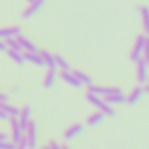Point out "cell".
I'll list each match as a JSON object with an SVG mask.
<instances>
[{
  "label": "cell",
  "instance_id": "obj_25",
  "mask_svg": "<svg viewBox=\"0 0 149 149\" xmlns=\"http://www.w3.org/2000/svg\"><path fill=\"white\" fill-rule=\"evenodd\" d=\"M0 149H16V144L13 140H0Z\"/></svg>",
  "mask_w": 149,
  "mask_h": 149
},
{
  "label": "cell",
  "instance_id": "obj_27",
  "mask_svg": "<svg viewBox=\"0 0 149 149\" xmlns=\"http://www.w3.org/2000/svg\"><path fill=\"white\" fill-rule=\"evenodd\" d=\"M16 149H28V142H26L25 135H23V137H21V140L16 144Z\"/></svg>",
  "mask_w": 149,
  "mask_h": 149
},
{
  "label": "cell",
  "instance_id": "obj_21",
  "mask_svg": "<svg viewBox=\"0 0 149 149\" xmlns=\"http://www.w3.org/2000/svg\"><path fill=\"white\" fill-rule=\"evenodd\" d=\"M74 76L79 79V83H81L83 86H90V84H93V79L88 76L86 72H83V70H74Z\"/></svg>",
  "mask_w": 149,
  "mask_h": 149
},
{
  "label": "cell",
  "instance_id": "obj_15",
  "mask_svg": "<svg viewBox=\"0 0 149 149\" xmlns=\"http://www.w3.org/2000/svg\"><path fill=\"white\" fill-rule=\"evenodd\" d=\"M16 39H18V42H19V46H21L23 51H39L37 46H35V42H32V40H30L28 37H25L23 33H19Z\"/></svg>",
  "mask_w": 149,
  "mask_h": 149
},
{
  "label": "cell",
  "instance_id": "obj_26",
  "mask_svg": "<svg viewBox=\"0 0 149 149\" xmlns=\"http://www.w3.org/2000/svg\"><path fill=\"white\" fill-rule=\"evenodd\" d=\"M142 58L149 63V37L146 39V44H144V51H142Z\"/></svg>",
  "mask_w": 149,
  "mask_h": 149
},
{
  "label": "cell",
  "instance_id": "obj_28",
  "mask_svg": "<svg viewBox=\"0 0 149 149\" xmlns=\"http://www.w3.org/2000/svg\"><path fill=\"white\" fill-rule=\"evenodd\" d=\"M47 146H49V149H61V144H58L54 139H51V140L47 142Z\"/></svg>",
  "mask_w": 149,
  "mask_h": 149
},
{
  "label": "cell",
  "instance_id": "obj_9",
  "mask_svg": "<svg viewBox=\"0 0 149 149\" xmlns=\"http://www.w3.org/2000/svg\"><path fill=\"white\" fill-rule=\"evenodd\" d=\"M83 132H84V125H81V123H76V125H72V126H68V128L65 130L63 137H65V140H74L76 137H79Z\"/></svg>",
  "mask_w": 149,
  "mask_h": 149
},
{
  "label": "cell",
  "instance_id": "obj_5",
  "mask_svg": "<svg viewBox=\"0 0 149 149\" xmlns=\"http://www.w3.org/2000/svg\"><path fill=\"white\" fill-rule=\"evenodd\" d=\"M114 91H121V88L118 86H98V84H90L88 86V93H93V95H98V97H107Z\"/></svg>",
  "mask_w": 149,
  "mask_h": 149
},
{
  "label": "cell",
  "instance_id": "obj_7",
  "mask_svg": "<svg viewBox=\"0 0 149 149\" xmlns=\"http://www.w3.org/2000/svg\"><path fill=\"white\" fill-rule=\"evenodd\" d=\"M44 4H46V0H33V2L25 9V13H23V18L25 19H30L32 16H35L42 7H44Z\"/></svg>",
  "mask_w": 149,
  "mask_h": 149
},
{
  "label": "cell",
  "instance_id": "obj_6",
  "mask_svg": "<svg viewBox=\"0 0 149 149\" xmlns=\"http://www.w3.org/2000/svg\"><path fill=\"white\" fill-rule=\"evenodd\" d=\"M60 77H61L63 83H67V84L72 86V88H81V86H83V84L79 83V79L74 76L72 70H61V72H60Z\"/></svg>",
  "mask_w": 149,
  "mask_h": 149
},
{
  "label": "cell",
  "instance_id": "obj_29",
  "mask_svg": "<svg viewBox=\"0 0 149 149\" xmlns=\"http://www.w3.org/2000/svg\"><path fill=\"white\" fill-rule=\"evenodd\" d=\"M0 51H7V44H6V40H2V39H0Z\"/></svg>",
  "mask_w": 149,
  "mask_h": 149
},
{
  "label": "cell",
  "instance_id": "obj_11",
  "mask_svg": "<svg viewBox=\"0 0 149 149\" xmlns=\"http://www.w3.org/2000/svg\"><path fill=\"white\" fill-rule=\"evenodd\" d=\"M23 56H25V61L33 63L37 67H44V60H42V56H40L39 51H25Z\"/></svg>",
  "mask_w": 149,
  "mask_h": 149
},
{
  "label": "cell",
  "instance_id": "obj_18",
  "mask_svg": "<svg viewBox=\"0 0 149 149\" xmlns=\"http://www.w3.org/2000/svg\"><path fill=\"white\" fill-rule=\"evenodd\" d=\"M56 84V68H49L47 74H46V77H44V88H53Z\"/></svg>",
  "mask_w": 149,
  "mask_h": 149
},
{
  "label": "cell",
  "instance_id": "obj_33",
  "mask_svg": "<svg viewBox=\"0 0 149 149\" xmlns=\"http://www.w3.org/2000/svg\"><path fill=\"white\" fill-rule=\"evenodd\" d=\"M61 149H70V147H68L67 144H63V146H61Z\"/></svg>",
  "mask_w": 149,
  "mask_h": 149
},
{
  "label": "cell",
  "instance_id": "obj_24",
  "mask_svg": "<svg viewBox=\"0 0 149 149\" xmlns=\"http://www.w3.org/2000/svg\"><path fill=\"white\" fill-rule=\"evenodd\" d=\"M6 44H7V49H16V51H23L16 37H9V39H6Z\"/></svg>",
  "mask_w": 149,
  "mask_h": 149
},
{
  "label": "cell",
  "instance_id": "obj_3",
  "mask_svg": "<svg viewBox=\"0 0 149 149\" xmlns=\"http://www.w3.org/2000/svg\"><path fill=\"white\" fill-rule=\"evenodd\" d=\"M25 139L28 142V149H35L39 140H37V123L35 121H30L26 130H25Z\"/></svg>",
  "mask_w": 149,
  "mask_h": 149
},
{
  "label": "cell",
  "instance_id": "obj_2",
  "mask_svg": "<svg viewBox=\"0 0 149 149\" xmlns=\"http://www.w3.org/2000/svg\"><path fill=\"white\" fill-rule=\"evenodd\" d=\"M147 79H149V63L144 58H140L137 61V83L144 86L147 84Z\"/></svg>",
  "mask_w": 149,
  "mask_h": 149
},
{
  "label": "cell",
  "instance_id": "obj_35",
  "mask_svg": "<svg viewBox=\"0 0 149 149\" xmlns=\"http://www.w3.org/2000/svg\"><path fill=\"white\" fill-rule=\"evenodd\" d=\"M32 2H33V0H28V4H32Z\"/></svg>",
  "mask_w": 149,
  "mask_h": 149
},
{
  "label": "cell",
  "instance_id": "obj_31",
  "mask_svg": "<svg viewBox=\"0 0 149 149\" xmlns=\"http://www.w3.org/2000/svg\"><path fill=\"white\" fill-rule=\"evenodd\" d=\"M0 119H2V121H6V119H9V116L2 111V109H0Z\"/></svg>",
  "mask_w": 149,
  "mask_h": 149
},
{
  "label": "cell",
  "instance_id": "obj_34",
  "mask_svg": "<svg viewBox=\"0 0 149 149\" xmlns=\"http://www.w3.org/2000/svg\"><path fill=\"white\" fill-rule=\"evenodd\" d=\"M40 149H49V146H47V144H46V146H42V147H40Z\"/></svg>",
  "mask_w": 149,
  "mask_h": 149
},
{
  "label": "cell",
  "instance_id": "obj_22",
  "mask_svg": "<svg viewBox=\"0 0 149 149\" xmlns=\"http://www.w3.org/2000/svg\"><path fill=\"white\" fill-rule=\"evenodd\" d=\"M104 118H105V116H104V114H102V112L98 111V112L91 114V116H90V118L86 119V125H88V126H98V125H100V123L104 121Z\"/></svg>",
  "mask_w": 149,
  "mask_h": 149
},
{
  "label": "cell",
  "instance_id": "obj_12",
  "mask_svg": "<svg viewBox=\"0 0 149 149\" xmlns=\"http://www.w3.org/2000/svg\"><path fill=\"white\" fill-rule=\"evenodd\" d=\"M19 33H21V26H18V25H14V26H2V28H0V39H2V40H6L9 37H18Z\"/></svg>",
  "mask_w": 149,
  "mask_h": 149
},
{
  "label": "cell",
  "instance_id": "obj_10",
  "mask_svg": "<svg viewBox=\"0 0 149 149\" xmlns=\"http://www.w3.org/2000/svg\"><path fill=\"white\" fill-rule=\"evenodd\" d=\"M18 119H19V125H21V130L25 132L26 126H28V123L32 121V107H30V105H25V107L21 109Z\"/></svg>",
  "mask_w": 149,
  "mask_h": 149
},
{
  "label": "cell",
  "instance_id": "obj_30",
  "mask_svg": "<svg viewBox=\"0 0 149 149\" xmlns=\"http://www.w3.org/2000/svg\"><path fill=\"white\" fill-rule=\"evenodd\" d=\"M0 102H9V95H4L0 91Z\"/></svg>",
  "mask_w": 149,
  "mask_h": 149
},
{
  "label": "cell",
  "instance_id": "obj_19",
  "mask_svg": "<svg viewBox=\"0 0 149 149\" xmlns=\"http://www.w3.org/2000/svg\"><path fill=\"white\" fill-rule=\"evenodd\" d=\"M39 53H40V56H42L46 67H49V68H56V65H54V54H53V53H49L47 49H40Z\"/></svg>",
  "mask_w": 149,
  "mask_h": 149
},
{
  "label": "cell",
  "instance_id": "obj_14",
  "mask_svg": "<svg viewBox=\"0 0 149 149\" xmlns=\"http://www.w3.org/2000/svg\"><path fill=\"white\" fill-rule=\"evenodd\" d=\"M142 97H144V88L142 86H137V88H133V91L130 93V97H126V104L128 105H135V104L140 102Z\"/></svg>",
  "mask_w": 149,
  "mask_h": 149
},
{
  "label": "cell",
  "instance_id": "obj_16",
  "mask_svg": "<svg viewBox=\"0 0 149 149\" xmlns=\"http://www.w3.org/2000/svg\"><path fill=\"white\" fill-rule=\"evenodd\" d=\"M0 109H2L9 118H18V116H19V112H21V109H18V107L11 105L9 102H0Z\"/></svg>",
  "mask_w": 149,
  "mask_h": 149
},
{
  "label": "cell",
  "instance_id": "obj_17",
  "mask_svg": "<svg viewBox=\"0 0 149 149\" xmlns=\"http://www.w3.org/2000/svg\"><path fill=\"white\" fill-rule=\"evenodd\" d=\"M139 13H140V18H142L144 32L149 33V7H147V6H140V7H139Z\"/></svg>",
  "mask_w": 149,
  "mask_h": 149
},
{
  "label": "cell",
  "instance_id": "obj_4",
  "mask_svg": "<svg viewBox=\"0 0 149 149\" xmlns=\"http://www.w3.org/2000/svg\"><path fill=\"white\" fill-rule=\"evenodd\" d=\"M146 39H147V33H140L139 37H137V40H135V46H133V49H132V61H139L140 58H142V51H144V44H146Z\"/></svg>",
  "mask_w": 149,
  "mask_h": 149
},
{
  "label": "cell",
  "instance_id": "obj_23",
  "mask_svg": "<svg viewBox=\"0 0 149 149\" xmlns=\"http://www.w3.org/2000/svg\"><path fill=\"white\" fill-rule=\"evenodd\" d=\"M54 65H56V68H60V70H70V63H68L61 54H54Z\"/></svg>",
  "mask_w": 149,
  "mask_h": 149
},
{
  "label": "cell",
  "instance_id": "obj_13",
  "mask_svg": "<svg viewBox=\"0 0 149 149\" xmlns=\"http://www.w3.org/2000/svg\"><path fill=\"white\" fill-rule=\"evenodd\" d=\"M104 100H105L107 104H111V105H121V104L126 102V97L123 95V91H114V93L104 97Z\"/></svg>",
  "mask_w": 149,
  "mask_h": 149
},
{
  "label": "cell",
  "instance_id": "obj_1",
  "mask_svg": "<svg viewBox=\"0 0 149 149\" xmlns=\"http://www.w3.org/2000/svg\"><path fill=\"white\" fill-rule=\"evenodd\" d=\"M86 100H88L95 109H98L104 116H109V118H114V116H116V109H114L111 104H107L102 97L93 95V93H88V95H86Z\"/></svg>",
  "mask_w": 149,
  "mask_h": 149
},
{
  "label": "cell",
  "instance_id": "obj_32",
  "mask_svg": "<svg viewBox=\"0 0 149 149\" xmlns=\"http://www.w3.org/2000/svg\"><path fill=\"white\" fill-rule=\"evenodd\" d=\"M0 140H7V133L6 132H0Z\"/></svg>",
  "mask_w": 149,
  "mask_h": 149
},
{
  "label": "cell",
  "instance_id": "obj_36",
  "mask_svg": "<svg viewBox=\"0 0 149 149\" xmlns=\"http://www.w3.org/2000/svg\"><path fill=\"white\" fill-rule=\"evenodd\" d=\"M147 35H149V33H147Z\"/></svg>",
  "mask_w": 149,
  "mask_h": 149
},
{
  "label": "cell",
  "instance_id": "obj_20",
  "mask_svg": "<svg viewBox=\"0 0 149 149\" xmlns=\"http://www.w3.org/2000/svg\"><path fill=\"white\" fill-rule=\"evenodd\" d=\"M7 56L18 63V65H23L25 63V56H23V51H16V49H7Z\"/></svg>",
  "mask_w": 149,
  "mask_h": 149
},
{
  "label": "cell",
  "instance_id": "obj_8",
  "mask_svg": "<svg viewBox=\"0 0 149 149\" xmlns=\"http://www.w3.org/2000/svg\"><path fill=\"white\" fill-rule=\"evenodd\" d=\"M9 123H11V132H13V142L18 144L23 137V130H21V125H19V119L18 118H9Z\"/></svg>",
  "mask_w": 149,
  "mask_h": 149
}]
</instances>
